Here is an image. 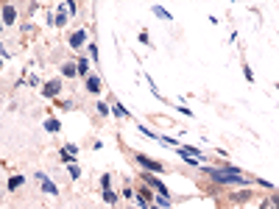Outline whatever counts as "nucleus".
I'll list each match as a JSON object with an SVG mask.
<instances>
[{
  "instance_id": "obj_2",
  "label": "nucleus",
  "mask_w": 279,
  "mask_h": 209,
  "mask_svg": "<svg viewBox=\"0 0 279 209\" xmlns=\"http://www.w3.org/2000/svg\"><path fill=\"white\" fill-rule=\"evenodd\" d=\"M249 198H251V193H249V190H240V193H232V201H235V204H243V201H249Z\"/></svg>"
},
{
  "instance_id": "obj_10",
  "label": "nucleus",
  "mask_w": 279,
  "mask_h": 209,
  "mask_svg": "<svg viewBox=\"0 0 279 209\" xmlns=\"http://www.w3.org/2000/svg\"><path fill=\"white\" fill-rule=\"evenodd\" d=\"M274 201H277V204H279V195H274Z\"/></svg>"
},
{
  "instance_id": "obj_5",
  "label": "nucleus",
  "mask_w": 279,
  "mask_h": 209,
  "mask_svg": "<svg viewBox=\"0 0 279 209\" xmlns=\"http://www.w3.org/2000/svg\"><path fill=\"white\" fill-rule=\"evenodd\" d=\"M137 159L142 162V165H145V167H151V170H159V165H153L151 159H145V156H137Z\"/></svg>"
},
{
  "instance_id": "obj_9",
  "label": "nucleus",
  "mask_w": 279,
  "mask_h": 209,
  "mask_svg": "<svg viewBox=\"0 0 279 209\" xmlns=\"http://www.w3.org/2000/svg\"><path fill=\"white\" fill-rule=\"evenodd\" d=\"M87 70H90V64H87V59H81L78 62V73H87Z\"/></svg>"
},
{
  "instance_id": "obj_4",
  "label": "nucleus",
  "mask_w": 279,
  "mask_h": 209,
  "mask_svg": "<svg viewBox=\"0 0 279 209\" xmlns=\"http://www.w3.org/2000/svg\"><path fill=\"white\" fill-rule=\"evenodd\" d=\"M260 209H279V204L274 201V198H265V201L260 204Z\"/></svg>"
},
{
  "instance_id": "obj_7",
  "label": "nucleus",
  "mask_w": 279,
  "mask_h": 209,
  "mask_svg": "<svg viewBox=\"0 0 279 209\" xmlns=\"http://www.w3.org/2000/svg\"><path fill=\"white\" fill-rule=\"evenodd\" d=\"M56 90H59V81L48 84V92H45V95H56Z\"/></svg>"
},
{
  "instance_id": "obj_1",
  "label": "nucleus",
  "mask_w": 279,
  "mask_h": 209,
  "mask_svg": "<svg viewBox=\"0 0 279 209\" xmlns=\"http://www.w3.org/2000/svg\"><path fill=\"white\" fill-rule=\"evenodd\" d=\"M212 176H215V179L221 181V184H246L243 176L235 173V170H232V173H218V170H212Z\"/></svg>"
},
{
  "instance_id": "obj_8",
  "label": "nucleus",
  "mask_w": 279,
  "mask_h": 209,
  "mask_svg": "<svg viewBox=\"0 0 279 209\" xmlns=\"http://www.w3.org/2000/svg\"><path fill=\"white\" fill-rule=\"evenodd\" d=\"M20 184H22V179H20V176H14V179L8 181V187H11V190H14V187H20Z\"/></svg>"
},
{
  "instance_id": "obj_6",
  "label": "nucleus",
  "mask_w": 279,
  "mask_h": 209,
  "mask_svg": "<svg viewBox=\"0 0 279 209\" xmlns=\"http://www.w3.org/2000/svg\"><path fill=\"white\" fill-rule=\"evenodd\" d=\"M78 67H73V64H64V76H76Z\"/></svg>"
},
{
  "instance_id": "obj_3",
  "label": "nucleus",
  "mask_w": 279,
  "mask_h": 209,
  "mask_svg": "<svg viewBox=\"0 0 279 209\" xmlns=\"http://www.w3.org/2000/svg\"><path fill=\"white\" fill-rule=\"evenodd\" d=\"M11 20H14V8L6 6V8H3V22H6V25H11Z\"/></svg>"
}]
</instances>
